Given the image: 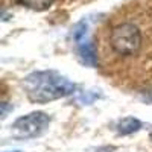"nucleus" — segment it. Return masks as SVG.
<instances>
[{
	"label": "nucleus",
	"instance_id": "obj_1",
	"mask_svg": "<svg viewBox=\"0 0 152 152\" xmlns=\"http://www.w3.org/2000/svg\"><path fill=\"white\" fill-rule=\"evenodd\" d=\"M26 96L34 104H47L52 100L70 96L76 85L55 70L34 72L23 81Z\"/></svg>",
	"mask_w": 152,
	"mask_h": 152
},
{
	"label": "nucleus",
	"instance_id": "obj_2",
	"mask_svg": "<svg viewBox=\"0 0 152 152\" xmlns=\"http://www.w3.org/2000/svg\"><path fill=\"white\" fill-rule=\"evenodd\" d=\"M110 46L120 56L137 55L142 47V34L134 23L117 24L110 34Z\"/></svg>",
	"mask_w": 152,
	"mask_h": 152
},
{
	"label": "nucleus",
	"instance_id": "obj_3",
	"mask_svg": "<svg viewBox=\"0 0 152 152\" xmlns=\"http://www.w3.org/2000/svg\"><path fill=\"white\" fill-rule=\"evenodd\" d=\"M50 123V117L43 111H34L18 117L12 123V132L17 138H35L40 137Z\"/></svg>",
	"mask_w": 152,
	"mask_h": 152
},
{
	"label": "nucleus",
	"instance_id": "obj_4",
	"mask_svg": "<svg viewBox=\"0 0 152 152\" xmlns=\"http://www.w3.org/2000/svg\"><path fill=\"white\" fill-rule=\"evenodd\" d=\"M73 41L76 44L78 56L84 66L96 67L97 66V53L93 43L88 38V24L85 20L79 21L73 28Z\"/></svg>",
	"mask_w": 152,
	"mask_h": 152
},
{
	"label": "nucleus",
	"instance_id": "obj_5",
	"mask_svg": "<svg viewBox=\"0 0 152 152\" xmlns=\"http://www.w3.org/2000/svg\"><path fill=\"white\" fill-rule=\"evenodd\" d=\"M140 128H142V122L138 119H135V117H125V119L119 120L117 125H116V131H117L119 135L134 134Z\"/></svg>",
	"mask_w": 152,
	"mask_h": 152
},
{
	"label": "nucleus",
	"instance_id": "obj_6",
	"mask_svg": "<svg viewBox=\"0 0 152 152\" xmlns=\"http://www.w3.org/2000/svg\"><path fill=\"white\" fill-rule=\"evenodd\" d=\"M14 2L32 11H46L53 5V0H14Z\"/></svg>",
	"mask_w": 152,
	"mask_h": 152
},
{
	"label": "nucleus",
	"instance_id": "obj_7",
	"mask_svg": "<svg viewBox=\"0 0 152 152\" xmlns=\"http://www.w3.org/2000/svg\"><path fill=\"white\" fill-rule=\"evenodd\" d=\"M100 94L99 93V90H87V91H82L78 97H76V100H78L79 104H84V105H90V104H93L96 99H99Z\"/></svg>",
	"mask_w": 152,
	"mask_h": 152
},
{
	"label": "nucleus",
	"instance_id": "obj_8",
	"mask_svg": "<svg viewBox=\"0 0 152 152\" xmlns=\"http://www.w3.org/2000/svg\"><path fill=\"white\" fill-rule=\"evenodd\" d=\"M12 152H21V151H12Z\"/></svg>",
	"mask_w": 152,
	"mask_h": 152
},
{
	"label": "nucleus",
	"instance_id": "obj_9",
	"mask_svg": "<svg viewBox=\"0 0 152 152\" xmlns=\"http://www.w3.org/2000/svg\"><path fill=\"white\" fill-rule=\"evenodd\" d=\"M151 138H152V132H151Z\"/></svg>",
	"mask_w": 152,
	"mask_h": 152
}]
</instances>
